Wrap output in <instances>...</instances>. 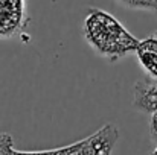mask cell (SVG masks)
I'll use <instances>...</instances> for the list:
<instances>
[{
  "label": "cell",
  "mask_w": 157,
  "mask_h": 155,
  "mask_svg": "<svg viewBox=\"0 0 157 155\" xmlns=\"http://www.w3.org/2000/svg\"><path fill=\"white\" fill-rule=\"evenodd\" d=\"M84 37L98 53L110 59L137 52L140 44L113 15L96 8H92L86 17Z\"/></svg>",
  "instance_id": "cell-1"
},
{
  "label": "cell",
  "mask_w": 157,
  "mask_h": 155,
  "mask_svg": "<svg viewBox=\"0 0 157 155\" xmlns=\"http://www.w3.org/2000/svg\"><path fill=\"white\" fill-rule=\"evenodd\" d=\"M117 140L119 131L116 125L105 123L90 137L76 142V146L70 155H111Z\"/></svg>",
  "instance_id": "cell-2"
},
{
  "label": "cell",
  "mask_w": 157,
  "mask_h": 155,
  "mask_svg": "<svg viewBox=\"0 0 157 155\" xmlns=\"http://www.w3.org/2000/svg\"><path fill=\"white\" fill-rule=\"evenodd\" d=\"M76 143L49 151H18L14 148V138L9 132H0V155H70Z\"/></svg>",
  "instance_id": "cell-3"
},
{
  "label": "cell",
  "mask_w": 157,
  "mask_h": 155,
  "mask_svg": "<svg viewBox=\"0 0 157 155\" xmlns=\"http://www.w3.org/2000/svg\"><path fill=\"white\" fill-rule=\"evenodd\" d=\"M134 105L139 109L156 113L157 111V79L153 82H139L136 84Z\"/></svg>",
  "instance_id": "cell-4"
},
{
  "label": "cell",
  "mask_w": 157,
  "mask_h": 155,
  "mask_svg": "<svg viewBox=\"0 0 157 155\" xmlns=\"http://www.w3.org/2000/svg\"><path fill=\"white\" fill-rule=\"evenodd\" d=\"M137 55L140 58L142 65L153 76H157V37L140 41L139 49H137Z\"/></svg>",
  "instance_id": "cell-5"
},
{
  "label": "cell",
  "mask_w": 157,
  "mask_h": 155,
  "mask_svg": "<svg viewBox=\"0 0 157 155\" xmlns=\"http://www.w3.org/2000/svg\"><path fill=\"white\" fill-rule=\"evenodd\" d=\"M121 3L130 8H142V9H157V0H119Z\"/></svg>",
  "instance_id": "cell-6"
}]
</instances>
